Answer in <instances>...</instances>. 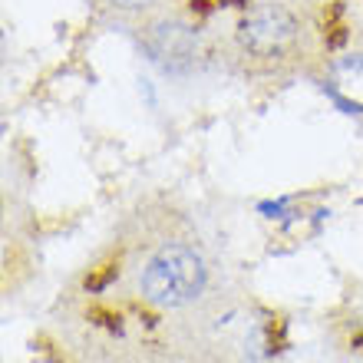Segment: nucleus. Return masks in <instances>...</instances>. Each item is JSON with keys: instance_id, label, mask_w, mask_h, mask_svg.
<instances>
[{"instance_id": "f257e3e1", "label": "nucleus", "mask_w": 363, "mask_h": 363, "mask_svg": "<svg viewBox=\"0 0 363 363\" xmlns=\"http://www.w3.org/2000/svg\"><path fill=\"white\" fill-rule=\"evenodd\" d=\"M208 287V264L185 241H165L149 255L139 271V294L159 311H179L195 304Z\"/></svg>"}, {"instance_id": "f03ea898", "label": "nucleus", "mask_w": 363, "mask_h": 363, "mask_svg": "<svg viewBox=\"0 0 363 363\" xmlns=\"http://www.w3.org/2000/svg\"><path fill=\"white\" fill-rule=\"evenodd\" d=\"M297 37V17L281 4H261L238 20V43L251 57H281Z\"/></svg>"}, {"instance_id": "7ed1b4c3", "label": "nucleus", "mask_w": 363, "mask_h": 363, "mask_svg": "<svg viewBox=\"0 0 363 363\" xmlns=\"http://www.w3.org/2000/svg\"><path fill=\"white\" fill-rule=\"evenodd\" d=\"M143 47L162 73H189L199 63V30L182 20H155L143 33Z\"/></svg>"}, {"instance_id": "20e7f679", "label": "nucleus", "mask_w": 363, "mask_h": 363, "mask_svg": "<svg viewBox=\"0 0 363 363\" xmlns=\"http://www.w3.org/2000/svg\"><path fill=\"white\" fill-rule=\"evenodd\" d=\"M330 89L344 106L363 113V53L337 60L330 67Z\"/></svg>"}, {"instance_id": "39448f33", "label": "nucleus", "mask_w": 363, "mask_h": 363, "mask_svg": "<svg viewBox=\"0 0 363 363\" xmlns=\"http://www.w3.org/2000/svg\"><path fill=\"white\" fill-rule=\"evenodd\" d=\"M116 277H119V258H106V261H99L96 268L86 271L83 291H86V294H103L109 284H116Z\"/></svg>"}, {"instance_id": "423d86ee", "label": "nucleus", "mask_w": 363, "mask_h": 363, "mask_svg": "<svg viewBox=\"0 0 363 363\" xmlns=\"http://www.w3.org/2000/svg\"><path fill=\"white\" fill-rule=\"evenodd\" d=\"M86 320L93 327H103V330H109V334H123V320L125 317L119 314V311H113V307H106V304H89L86 307Z\"/></svg>"}, {"instance_id": "0eeeda50", "label": "nucleus", "mask_w": 363, "mask_h": 363, "mask_svg": "<svg viewBox=\"0 0 363 363\" xmlns=\"http://www.w3.org/2000/svg\"><path fill=\"white\" fill-rule=\"evenodd\" d=\"M347 40H350V27H347L344 20H340V23H327L324 27V47L327 50H344Z\"/></svg>"}, {"instance_id": "6e6552de", "label": "nucleus", "mask_w": 363, "mask_h": 363, "mask_svg": "<svg viewBox=\"0 0 363 363\" xmlns=\"http://www.w3.org/2000/svg\"><path fill=\"white\" fill-rule=\"evenodd\" d=\"M189 10L195 17H208L211 10H215V4H211V0H189Z\"/></svg>"}, {"instance_id": "1a4fd4ad", "label": "nucleus", "mask_w": 363, "mask_h": 363, "mask_svg": "<svg viewBox=\"0 0 363 363\" xmlns=\"http://www.w3.org/2000/svg\"><path fill=\"white\" fill-rule=\"evenodd\" d=\"M113 7H119V10H145L152 0H109Z\"/></svg>"}, {"instance_id": "9d476101", "label": "nucleus", "mask_w": 363, "mask_h": 363, "mask_svg": "<svg viewBox=\"0 0 363 363\" xmlns=\"http://www.w3.org/2000/svg\"><path fill=\"white\" fill-rule=\"evenodd\" d=\"M350 350H357V354H363V330H360V334H354V337H350Z\"/></svg>"}, {"instance_id": "9b49d317", "label": "nucleus", "mask_w": 363, "mask_h": 363, "mask_svg": "<svg viewBox=\"0 0 363 363\" xmlns=\"http://www.w3.org/2000/svg\"><path fill=\"white\" fill-rule=\"evenodd\" d=\"M221 7H248L251 0H218Z\"/></svg>"}]
</instances>
